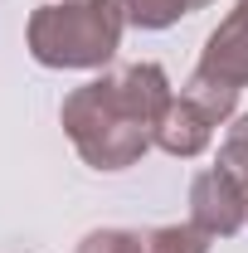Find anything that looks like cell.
Returning a JSON list of instances; mask_svg holds the SVG:
<instances>
[{"instance_id":"obj_12","label":"cell","mask_w":248,"mask_h":253,"mask_svg":"<svg viewBox=\"0 0 248 253\" xmlns=\"http://www.w3.org/2000/svg\"><path fill=\"white\" fill-rule=\"evenodd\" d=\"M205 5H209V0H205Z\"/></svg>"},{"instance_id":"obj_3","label":"cell","mask_w":248,"mask_h":253,"mask_svg":"<svg viewBox=\"0 0 248 253\" xmlns=\"http://www.w3.org/2000/svg\"><path fill=\"white\" fill-rule=\"evenodd\" d=\"M190 224L205 229L209 239H234L248 224V190L244 180H234L229 170H200L190 180Z\"/></svg>"},{"instance_id":"obj_9","label":"cell","mask_w":248,"mask_h":253,"mask_svg":"<svg viewBox=\"0 0 248 253\" xmlns=\"http://www.w3.org/2000/svg\"><path fill=\"white\" fill-rule=\"evenodd\" d=\"M219 170H229L234 180L248 185V112H239L234 126L224 131V141H219Z\"/></svg>"},{"instance_id":"obj_1","label":"cell","mask_w":248,"mask_h":253,"mask_svg":"<svg viewBox=\"0 0 248 253\" xmlns=\"http://www.w3.org/2000/svg\"><path fill=\"white\" fill-rule=\"evenodd\" d=\"M122 30L117 0H49L30 15L25 44L44 68H102L122 49Z\"/></svg>"},{"instance_id":"obj_11","label":"cell","mask_w":248,"mask_h":253,"mask_svg":"<svg viewBox=\"0 0 248 253\" xmlns=\"http://www.w3.org/2000/svg\"><path fill=\"white\" fill-rule=\"evenodd\" d=\"M234 10H239V15H244V20H248V0H239V5H234Z\"/></svg>"},{"instance_id":"obj_6","label":"cell","mask_w":248,"mask_h":253,"mask_svg":"<svg viewBox=\"0 0 248 253\" xmlns=\"http://www.w3.org/2000/svg\"><path fill=\"white\" fill-rule=\"evenodd\" d=\"M239 93L244 88H234V83H224V78H214V73H205V68H195L185 78V88H180V97H190L209 122H229V117H239Z\"/></svg>"},{"instance_id":"obj_7","label":"cell","mask_w":248,"mask_h":253,"mask_svg":"<svg viewBox=\"0 0 248 253\" xmlns=\"http://www.w3.org/2000/svg\"><path fill=\"white\" fill-rule=\"evenodd\" d=\"M126 15V25H136V30H170L180 15L190 10H200L205 0H117Z\"/></svg>"},{"instance_id":"obj_2","label":"cell","mask_w":248,"mask_h":253,"mask_svg":"<svg viewBox=\"0 0 248 253\" xmlns=\"http://www.w3.org/2000/svg\"><path fill=\"white\" fill-rule=\"evenodd\" d=\"M59 122L68 131V141L78 146V156L88 161L93 170H126V166H136L156 146L151 126L122 107V97H117L107 73L63 97Z\"/></svg>"},{"instance_id":"obj_10","label":"cell","mask_w":248,"mask_h":253,"mask_svg":"<svg viewBox=\"0 0 248 253\" xmlns=\"http://www.w3.org/2000/svg\"><path fill=\"white\" fill-rule=\"evenodd\" d=\"M78 253H146V234H136V229H93Z\"/></svg>"},{"instance_id":"obj_13","label":"cell","mask_w":248,"mask_h":253,"mask_svg":"<svg viewBox=\"0 0 248 253\" xmlns=\"http://www.w3.org/2000/svg\"><path fill=\"white\" fill-rule=\"evenodd\" d=\"M244 190H248V185H244Z\"/></svg>"},{"instance_id":"obj_4","label":"cell","mask_w":248,"mask_h":253,"mask_svg":"<svg viewBox=\"0 0 248 253\" xmlns=\"http://www.w3.org/2000/svg\"><path fill=\"white\" fill-rule=\"evenodd\" d=\"M151 141L165 151V156H180V161H190V156H200V151H209V141H214V122L190 102V97H170V107L161 112V122H156V131H151Z\"/></svg>"},{"instance_id":"obj_5","label":"cell","mask_w":248,"mask_h":253,"mask_svg":"<svg viewBox=\"0 0 248 253\" xmlns=\"http://www.w3.org/2000/svg\"><path fill=\"white\" fill-rule=\"evenodd\" d=\"M200 68L224 78V83H234V88H248V20L239 10H229L209 30L205 49H200Z\"/></svg>"},{"instance_id":"obj_8","label":"cell","mask_w":248,"mask_h":253,"mask_svg":"<svg viewBox=\"0 0 248 253\" xmlns=\"http://www.w3.org/2000/svg\"><path fill=\"white\" fill-rule=\"evenodd\" d=\"M146 253H209V234L195 224H161L146 234Z\"/></svg>"}]
</instances>
